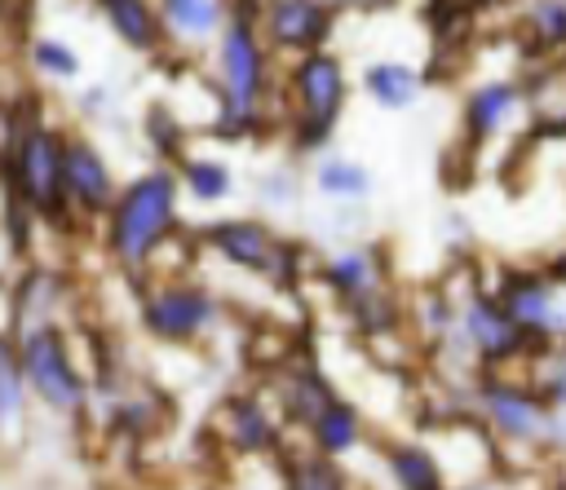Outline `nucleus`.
<instances>
[{
    "label": "nucleus",
    "instance_id": "nucleus-15",
    "mask_svg": "<svg viewBox=\"0 0 566 490\" xmlns=\"http://www.w3.org/2000/svg\"><path fill=\"white\" fill-rule=\"evenodd\" d=\"M363 84H367L371 102L385 106V110H402V106H411L420 97V75L411 66H402V62H376V66H367Z\"/></svg>",
    "mask_w": 566,
    "mask_h": 490
},
{
    "label": "nucleus",
    "instance_id": "nucleus-12",
    "mask_svg": "<svg viewBox=\"0 0 566 490\" xmlns=\"http://www.w3.org/2000/svg\"><path fill=\"white\" fill-rule=\"evenodd\" d=\"M332 9H318V4H270L265 9V26L274 35V44H287V49H310L318 53L314 44L327 40L332 31Z\"/></svg>",
    "mask_w": 566,
    "mask_h": 490
},
{
    "label": "nucleus",
    "instance_id": "nucleus-23",
    "mask_svg": "<svg viewBox=\"0 0 566 490\" xmlns=\"http://www.w3.org/2000/svg\"><path fill=\"white\" fill-rule=\"evenodd\" d=\"M164 31H181V35H208L221 22V4H203V0H172L159 9Z\"/></svg>",
    "mask_w": 566,
    "mask_h": 490
},
{
    "label": "nucleus",
    "instance_id": "nucleus-10",
    "mask_svg": "<svg viewBox=\"0 0 566 490\" xmlns=\"http://www.w3.org/2000/svg\"><path fill=\"white\" fill-rule=\"evenodd\" d=\"M66 194L84 207V212H106L111 203V168L97 155V146H88L84 137L66 141Z\"/></svg>",
    "mask_w": 566,
    "mask_h": 490
},
{
    "label": "nucleus",
    "instance_id": "nucleus-29",
    "mask_svg": "<svg viewBox=\"0 0 566 490\" xmlns=\"http://www.w3.org/2000/svg\"><path fill=\"white\" fill-rule=\"evenodd\" d=\"M265 203H270V207H283V203H292V177L274 172V177L265 181Z\"/></svg>",
    "mask_w": 566,
    "mask_h": 490
},
{
    "label": "nucleus",
    "instance_id": "nucleus-5",
    "mask_svg": "<svg viewBox=\"0 0 566 490\" xmlns=\"http://www.w3.org/2000/svg\"><path fill=\"white\" fill-rule=\"evenodd\" d=\"M495 300H500V309H504L526 335H539V340L566 335V300H562V287H557L548 274L509 269V274L500 278Z\"/></svg>",
    "mask_w": 566,
    "mask_h": 490
},
{
    "label": "nucleus",
    "instance_id": "nucleus-4",
    "mask_svg": "<svg viewBox=\"0 0 566 490\" xmlns=\"http://www.w3.org/2000/svg\"><path fill=\"white\" fill-rule=\"evenodd\" d=\"M27 384L35 388V397H44L53 411H80L84 406V380L66 358V344L53 327H27L22 344H18Z\"/></svg>",
    "mask_w": 566,
    "mask_h": 490
},
{
    "label": "nucleus",
    "instance_id": "nucleus-9",
    "mask_svg": "<svg viewBox=\"0 0 566 490\" xmlns=\"http://www.w3.org/2000/svg\"><path fill=\"white\" fill-rule=\"evenodd\" d=\"M464 335L473 340L482 362H509L522 353V340H526V331L500 309L495 296H473L464 305Z\"/></svg>",
    "mask_w": 566,
    "mask_h": 490
},
{
    "label": "nucleus",
    "instance_id": "nucleus-18",
    "mask_svg": "<svg viewBox=\"0 0 566 490\" xmlns=\"http://www.w3.org/2000/svg\"><path fill=\"white\" fill-rule=\"evenodd\" d=\"M226 433H230L234 450H261V446H270V437H274L265 411H261L256 402H248V397L226 402Z\"/></svg>",
    "mask_w": 566,
    "mask_h": 490
},
{
    "label": "nucleus",
    "instance_id": "nucleus-21",
    "mask_svg": "<svg viewBox=\"0 0 566 490\" xmlns=\"http://www.w3.org/2000/svg\"><path fill=\"white\" fill-rule=\"evenodd\" d=\"M332 402H336V397H332V388H327V380H323V375L301 371V375H292V380H287V411H292L296 419H305L310 428H314V419H318Z\"/></svg>",
    "mask_w": 566,
    "mask_h": 490
},
{
    "label": "nucleus",
    "instance_id": "nucleus-28",
    "mask_svg": "<svg viewBox=\"0 0 566 490\" xmlns=\"http://www.w3.org/2000/svg\"><path fill=\"white\" fill-rule=\"evenodd\" d=\"M539 397H544L553 411L566 406V349L553 353V362H548V371H544V388H539Z\"/></svg>",
    "mask_w": 566,
    "mask_h": 490
},
{
    "label": "nucleus",
    "instance_id": "nucleus-11",
    "mask_svg": "<svg viewBox=\"0 0 566 490\" xmlns=\"http://www.w3.org/2000/svg\"><path fill=\"white\" fill-rule=\"evenodd\" d=\"M208 238H212V247H217L226 260H234V265H243V269H270L274 260H283V247H279L274 234H270L265 225H256V221H221V225L208 230Z\"/></svg>",
    "mask_w": 566,
    "mask_h": 490
},
{
    "label": "nucleus",
    "instance_id": "nucleus-22",
    "mask_svg": "<svg viewBox=\"0 0 566 490\" xmlns=\"http://www.w3.org/2000/svg\"><path fill=\"white\" fill-rule=\"evenodd\" d=\"M318 190L332 199H363L371 190V177L354 159H323L318 163Z\"/></svg>",
    "mask_w": 566,
    "mask_h": 490
},
{
    "label": "nucleus",
    "instance_id": "nucleus-2",
    "mask_svg": "<svg viewBox=\"0 0 566 490\" xmlns=\"http://www.w3.org/2000/svg\"><path fill=\"white\" fill-rule=\"evenodd\" d=\"M221 79H226V128H239L252 119V106L265 84V49L243 9L234 22L221 26Z\"/></svg>",
    "mask_w": 566,
    "mask_h": 490
},
{
    "label": "nucleus",
    "instance_id": "nucleus-1",
    "mask_svg": "<svg viewBox=\"0 0 566 490\" xmlns=\"http://www.w3.org/2000/svg\"><path fill=\"white\" fill-rule=\"evenodd\" d=\"M177 212V181L168 172L137 177L111 207V252L124 265H142L168 234Z\"/></svg>",
    "mask_w": 566,
    "mask_h": 490
},
{
    "label": "nucleus",
    "instance_id": "nucleus-6",
    "mask_svg": "<svg viewBox=\"0 0 566 490\" xmlns=\"http://www.w3.org/2000/svg\"><path fill=\"white\" fill-rule=\"evenodd\" d=\"M13 177L31 207L57 212L66 199V141H57L53 128H27L13 155Z\"/></svg>",
    "mask_w": 566,
    "mask_h": 490
},
{
    "label": "nucleus",
    "instance_id": "nucleus-24",
    "mask_svg": "<svg viewBox=\"0 0 566 490\" xmlns=\"http://www.w3.org/2000/svg\"><path fill=\"white\" fill-rule=\"evenodd\" d=\"M181 177H186V185H190V194L199 203H217L230 190V168L221 159H186Z\"/></svg>",
    "mask_w": 566,
    "mask_h": 490
},
{
    "label": "nucleus",
    "instance_id": "nucleus-13",
    "mask_svg": "<svg viewBox=\"0 0 566 490\" xmlns=\"http://www.w3.org/2000/svg\"><path fill=\"white\" fill-rule=\"evenodd\" d=\"M517 84H509V79H491V84H478L469 97H464V132L473 137V141H482V137H491L513 110H517Z\"/></svg>",
    "mask_w": 566,
    "mask_h": 490
},
{
    "label": "nucleus",
    "instance_id": "nucleus-16",
    "mask_svg": "<svg viewBox=\"0 0 566 490\" xmlns=\"http://www.w3.org/2000/svg\"><path fill=\"white\" fill-rule=\"evenodd\" d=\"M323 278H327L332 291H340V296L354 300V305L367 300V296H376V283H380L371 252H340V256L323 269Z\"/></svg>",
    "mask_w": 566,
    "mask_h": 490
},
{
    "label": "nucleus",
    "instance_id": "nucleus-30",
    "mask_svg": "<svg viewBox=\"0 0 566 490\" xmlns=\"http://www.w3.org/2000/svg\"><path fill=\"white\" fill-rule=\"evenodd\" d=\"M548 278H553L557 287H566V256H562V260H553V269H548Z\"/></svg>",
    "mask_w": 566,
    "mask_h": 490
},
{
    "label": "nucleus",
    "instance_id": "nucleus-17",
    "mask_svg": "<svg viewBox=\"0 0 566 490\" xmlns=\"http://www.w3.org/2000/svg\"><path fill=\"white\" fill-rule=\"evenodd\" d=\"M102 18L115 26L119 40H128L133 49H155L159 35H164V18L146 4H106Z\"/></svg>",
    "mask_w": 566,
    "mask_h": 490
},
{
    "label": "nucleus",
    "instance_id": "nucleus-20",
    "mask_svg": "<svg viewBox=\"0 0 566 490\" xmlns=\"http://www.w3.org/2000/svg\"><path fill=\"white\" fill-rule=\"evenodd\" d=\"M358 411L354 406H345V402H332L318 419H314V441H318V450L323 455H345L354 441H358Z\"/></svg>",
    "mask_w": 566,
    "mask_h": 490
},
{
    "label": "nucleus",
    "instance_id": "nucleus-14",
    "mask_svg": "<svg viewBox=\"0 0 566 490\" xmlns=\"http://www.w3.org/2000/svg\"><path fill=\"white\" fill-rule=\"evenodd\" d=\"M385 464H389V477L398 490H442V468L438 459L416 446V441H402V446H389L385 450Z\"/></svg>",
    "mask_w": 566,
    "mask_h": 490
},
{
    "label": "nucleus",
    "instance_id": "nucleus-26",
    "mask_svg": "<svg viewBox=\"0 0 566 490\" xmlns=\"http://www.w3.org/2000/svg\"><path fill=\"white\" fill-rule=\"evenodd\" d=\"M31 57H35V66L49 71V75H75V71H80V53H75L71 44H62V40H35V44H31Z\"/></svg>",
    "mask_w": 566,
    "mask_h": 490
},
{
    "label": "nucleus",
    "instance_id": "nucleus-19",
    "mask_svg": "<svg viewBox=\"0 0 566 490\" xmlns=\"http://www.w3.org/2000/svg\"><path fill=\"white\" fill-rule=\"evenodd\" d=\"M22 393H27L22 358L13 353L9 340H0V433H13L22 424Z\"/></svg>",
    "mask_w": 566,
    "mask_h": 490
},
{
    "label": "nucleus",
    "instance_id": "nucleus-27",
    "mask_svg": "<svg viewBox=\"0 0 566 490\" xmlns=\"http://www.w3.org/2000/svg\"><path fill=\"white\" fill-rule=\"evenodd\" d=\"M292 490H345V486H340V477L327 464L310 459V464L292 468Z\"/></svg>",
    "mask_w": 566,
    "mask_h": 490
},
{
    "label": "nucleus",
    "instance_id": "nucleus-25",
    "mask_svg": "<svg viewBox=\"0 0 566 490\" xmlns=\"http://www.w3.org/2000/svg\"><path fill=\"white\" fill-rule=\"evenodd\" d=\"M526 26H531V35H535L544 49H566V4H562V0L535 4Z\"/></svg>",
    "mask_w": 566,
    "mask_h": 490
},
{
    "label": "nucleus",
    "instance_id": "nucleus-8",
    "mask_svg": "<svg viewBox=\"0 0 566 490\" xmlns=\"http://www.w3.org/2000/svg\"><path fill=\"white\" fill-rule=\"evenodd\" d=\"M142 318H146V327H150L159 340H190V335H199V331L217 318V300H212L208 291H199V287L172 283V287L146 296Z\"/></svg>",
    "mask_w": 566,
    "mask_h": 490
},
{
    "label": "nucleus",
    "instance_id": "nucleus-3",
    "mask_svg": "<svg viewBox=\"0 0 566 490\" xmlns=\"http://www.w3.org/2000/svg\"><path fill=\"white\" fill-rule=\"evenodd\" d=\"M301 124H296V146H323L332 119L340 115L345 102V71L332 53H305L292 71Z\"/></svg>",
    "mask_w": 566,
    "mask_h": 490
},
{
    "label": "nucleus",
    "instance_id": "nucleus-7",
    "mask_svg": "<svg viewBox=\"0 0 566 490\" xmlns=\"http://www.w3.org/2000/svg\"><path fill=\"white\" fill-rule=\"evenodd\" d=\"M482 411L491 419V428L509 441H522V446H535V441H548L553 446V433H557V411L531 393V388H517V384H500V380H486L482 384Z\"/></svg>",
    "mask_w": 566,
    "mask_h": 490
}]
</instances>
